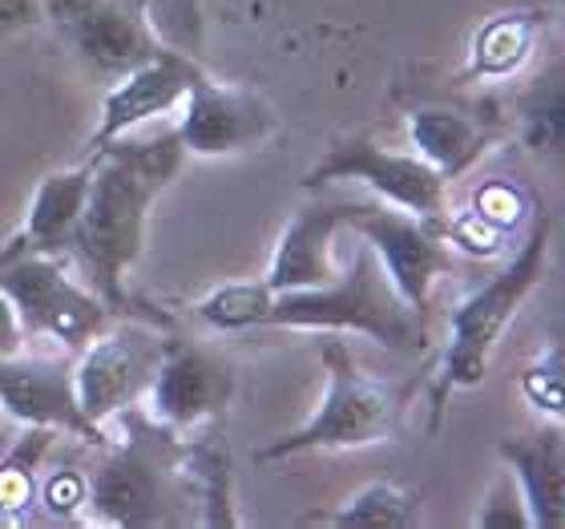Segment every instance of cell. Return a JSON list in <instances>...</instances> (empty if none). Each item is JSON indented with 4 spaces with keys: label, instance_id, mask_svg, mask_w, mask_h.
Masks as SVG:
<instances>
[{
    "label": "cell",
    "instance_id": "cell-1",
    "mask_svg": "<svg viewBox=\"0 0 565 529\" xmlns=\"http://www.w3.org/2000/svg\"><path fill=\"white\" fill-rule=\"evenodd\" d=\"M85 158H89V190L73 226L70 260L85 275V287L114 316H126L130 311L126 275L146 251L153 202L182 174L186 150L174 126H166L158 134H121Z\"/></svg>",
    "mask_w": 565,
    "mask_h": 529
},
{
    "label": "cell",
    "instance_id": "cell-2",
    "mask_svg": "<svg viewBox=\"0 0 565 529\" xmlns=\"http://www.w3.org/2000/svg\"><path fill=\"white\" fill-rule=\"evenodd\" d=\"M114 421H121V441H109L102 465L85 477V514L118 529L190 526L186 436L150 421L141 404Z\"/></svg>",
    "mask_w": 565,
    "mask_h": 529
},
{
    "label": "cell",
    "instance_id": "cell-3",
    "mask_svg": "<svg viewBox=\"0 0 565 529\" xmlns=\"http://www.w3.org/2000/svg\"><path fill=\"white\" fill-rule=\"evenodd\" d=\"M550 239H554V219L545 211L533 214L530 235L521 239L518 255L497 271L493 279H484L477 292H469L452 307L448 316V343L436 360L428 400H433V433L445 421V404L452 392L477 389L489 372L497 343L518 319L537 287L545 283V260H550Z\"/></svg>",
    "mask_w": 565,
    "mask_h": 529
},
{
    "label": "cell",
    "instance_id": "cell-4",
    "mask_svg": "<svg viewBox=\"0 0 565 529\" xmlns=\"http://www.w3.org/2000/svg\"><path fill=\"white\" fill-rule=\"evenodd\" d=\"M263 328L291 331H355L376 340L396 356L424 352L428 348V324L404 304V295L380 267L376 251L360 247L348 271H340L323 287H299V292H275Z\"/></svg>",
    "mask_w": 565,
    "mask_h": 529
},
{
    "label": "cell",
    "instance_id": "cell-5",
    "mask_svg": "<svg viewBox=\"0 0 565 529\" xmlns=\"http://www.w3.org/2000/svg\"><path fill=\"white\" fill-rule=\"evenodd\" d=\"M319 360H323V377H328L319 409L295 433L259 448L255 461H287L299 453H323V448H364L396 433L401 392L392 389L388 380L364 372L352 348L340 340V331H323Z\"/></svg>",
    "mask_w": 565,
    "mask_h": 529
},
{
    "label": "cell",
    "instance_id": "cell-6",
    "mask_svg": "<svg viewBox=\"0 0 565 529\" xmlns=\"http://www.w3.org/2000/svg\"><path fill=\"white\" fill-rule=\"evenodd\" d=\"M0 292L12 299L29 336H45L70 356L82 352L114 319V311L85 283L70 279L61 255L0 251Z\"/></svg>",
    "mask_w": 565,
    "mask_h": 529
},
{
    "label": "cell",
    "instance_id": "cell-7",
    "mask_svg": "<svg viewBox=\"0 0 565 529\" xmlns=\"http://www.w3.org/2000/svg\"><path fill=\"white\" fill-rule=\"evenodd\" d=\"M331 182H360L376 199L436 226L448 211V178L424 162L416 150H392L372 134H352V138L335 141L303 174L307 190H323Z\"/></svg>",
    "mask_w": 565,
    "mask_h": 529
},
{
    "label": "cell",
    "instance_id": "cell-8",
    "mask_svg": "<svg viewBox=\"0 0 565 529\" xmlns=\"http://www.w3.org/2000/svg\"><path fill=\"white\" fill-rule=\"evenodd\" d=\"M235 389V360L218 343L194 340V336H162V360L150 392L141 400V412L186 436L206 424H223Z\"/></svg>",
    "mask_w": 565,
    "mask_h": 529
},
{
    "label": "cell",
    "instance_id": "cell-9",
    "mask_svg": "<svg viewBox=\"0 0 565 529\" xmlns=\"http://www.w3.org/2000/svg\"><path fill=\"white\" fill-rule=\"evenodd\" d=\"M158 360H162V336L150 324L134 319L130 311L109 319V328L97 331L73 360L82 412L106 429L126 409H138L153 384Z\"/></svg>",
    "mask_w": 565,
    "mask_h": 529
},
{
    "label": "cell",
    "instance_id": "cell-10",
    "mask_svg": "<svg viewBox=\"0 0 565 529\" xmlns=\"http://www.w3.org/2000/svg\"><path fill=\"white\" fill-rule=\"evenodd\" d=\"M146 0H41V21L94 73L121 77L162 49Z\"/></svg>",
    "mask_w": 565,
    "mask_h": 529
},
{
    "label": "cell",
    "instance_id": "cell-11",
    "mask_svg": "<svg viewBox=\"0 0 565 529\" xmlns=\"http://www.w3.org/2000/svg\"><path fill=\"white\" fill-rule=\"evenodd\" d=\"M348 231H355L376 251L392 287L428 324L433 287L448 271V243L440 239V226L424 223L384 199H348Z\"/></svg>",
    "mask_w": 565,
    "mask_h": 529
},
{
    "label": "cell",
    "instance_id": "cell-12",
    "mask_svg": "<svg viewBox=\"0 0 565 529\" xmlns=\"http://www.w3.org/2000/svg\"><path fill=\"white\" fill-rule=\"evenodd\" d=\"M174 134L186 158H231L271 141L279 134V114L259 89L218 82L199 65L182 97Z\"/></svg>",
    "mask_w": 565,
    "mask_h": 529
},
{
    "label": "cell",
    "instance_id": "cell-13",
    "mask_svg": "<svg viewBox=\"0 0 565 529\" xmlns=\"http://www.w3.org/2000/svg\"><path fill=\"white\" fill-rule=\"evenodd\" d=\"M0 409L24 429H53L57 436L70 433L97 448L114 441L102 424H94L82 412L70 356L65 360L33 352L0 356Z\"/></svg>",
    "mask_w": 565,
    "mask_h": 529
},
{
    "label": "cell",
    "instance_id": "cell-14",
    "mask_svg": "<svg viewBox=\"0 0 565 529\" xmlns=\"http://www.w3.org/2000/svg\"><path fill=\"white\" fill-rule=\"evenodd\" d=\"M408 138L424 162L436 166L448 182H457L501 138V118L489 102L424 97L408 109Z\"/></svg>",
    "mask_w": 565,
    "mask_h": 529
},
{
    "label": "cell",
    "instance_id": "cell-15",
    "mask_svg": "<svg viewBox=\"0 0 565 529\" xmlns=\"http://www.w3.org/2000/svg\"><path fill=\"white\" fill-rule=\"evenodd\" d=\"M194 73H199V61L170 45L158 49L150 61H141L138 70L121 73L118 85L102 102V118H97V130L85 141V154L102 150L106 141L121 138V134L130 130H141L146 121L178 109Z\"/></svg>",
    "mask_w": 565,
    "mask_h": 529
},
{
    "label": "cell",
    "instance_id": "cell-16",
    "mask_svg": "<svg viewBox=\"0 0 565 529\" xmlns=\"http://www.w3.org/2000/svg\"><path fill=\"white\" fill-rule=\"evenodd\" d=\"M348 231V199L340 202H316L291 214V223L282 226L279 243H275L271 267L263 283L271 292H299V287H323L340 275L331 243L335 235Z\"/></svg>",
    "mask_w": 565,
    "mask_h": 529
},
{
    "label": "cell",
    "instance_id": "cell-17",
    "mask_svg": "<svg viewBox=\"0 0 565 529\" xmlns=\"http://www.w3.org/2000/svg\"><path fill=\"white\" fill-rule=\"evenodd\" d=\"M497 453L509 465V477L518 482L530 529L565 526V445L562 421L525 436H501Z\"/></svg>",
    "mask_w": 565,
    "mask_h": 529
},
{
    "label": "cell",
    "instance_id": "cell-18",
    "mask_svg": "<svg viewBox=\"0 0 565 529\" xmlns=\"http://www.w3.org/2000/svg\"><path fill=\"white\" fill-rule=\"evenodd\" d=\"M85 190H89V158H82L70 170L45 174L33 190L24 226L0 251H33V255H61L65 260L77 214L85 207Z\"/></svg>",
    "mask_w": 565,
    "mask_h": 529
},
{
    "label": "cell",
    "instance_id": "cell-19",
    "mask_svg": "<svg viewBox=\"0 0 565 529\" xmlns=\"http://www.w3.org/2000/svg\"><path fill=\"white\" fill-rule=\"evenodd\" d=\"M545 29V12L537 9H509L497 12L472 33L469 57L452 77V85H484V82H505L518 77L530 57L537 53Z\"/></svg>",
    "mask_w": 565,
    "mask_h": 529
},
{
    "label": "cell",
    "instance_id": "cell-20",
    "mask_svg": "<svg viewBox=\"0 0 565 529\" xmlns=\"http://www.w3.org/2000/svg\"><path fill=\"white\" fill-rule=\"evenodd\" d=\"M186 482L190 494H194V506L202 509L199 526H238L231 448H226L223 424H206V429H199L194 441H186Z\"/></svg>",
    "mask_w": 565,
    "mask_h": 529
},
{
    "label": "cell",
    "instance_id": "cell-21",
    "mask_svg": "<svg viewBox=\"0 0 565 529\" xmlns=\"http://www.w3.org/2000/svg\"><path fill=\"white\" fill-rule=\"evenodd\" d=\"M518 138L533 158H562L565 150V77L562 65H550L518 94L513 106Z\"/></svg>",
    "mask_w": 565,
    "mask_h": 529
},
{
    "label": "cell",
    "instance_id": "cell-22",
    "mask_svg": "<svg viewBox=\"0 0 565 529\" xmlns=\"http://www.w3.org/2000/svg\"><path fill=\"white\" fill-rule=\"evenodd\" d=\"M303 526H384V529H413L420 526V494L401 482H367L335 509L307 514Z\"/></svg>",
    "mask_w": 565,
    "mask_h": 529
},
{
    "label": "cell",
    "instance_id": "cell-23",
    "mask_svg": "<svg viewBox=\"0 0 565 529\" xmlns=\"http://www.w3.org/2000/svg\"><path fill=\"white\" fill-rule=\"evenodd\" d=\"M57 433L53 429H24V436L0 457V526L29 521L36 501V469L49 457Z\"/></svg>",
    "mask_w": 565,
    "mask_h": 529
},
{
    "label": "cell",
    "instance_id": "cell-24",
    "mask_svg": "<svg viewBox=\"0 0 565 529\" xmlns=\"http://www.w3.org/2000/svg\"><path fill=\"white\" fill-rule=\"evenodd\" d=\"M271 299L275 292L263 279L223 283L206 299L194 304V316L214 331H247V328H263V316H267Z\"/></svg>",
    "mask_w": 565,
    "mask_h": 529
},
{
    "label": "cell",
    "instance_id": "cell-25",
    "mask_svg": "<svg viewBox=\"0 0 565 529\" xmlns=\"http://www.w3.org/2000/svg\"><path fill=\"white\" fill-rule=\"evenodd\" d=\"M521 396L530 400V409H537L550 421L565 416V352L562 343L550 340L542 352L533 356L530 364L521 368Z\"/></svg>",
    "mask_w": 565,
    "mask_h": 529
},
{
    "label": "cell",
    "instance_id": "cell-26",
    "mask_svg": "<svg viewBox=\"0 0 565 529\" xmlns=\"http://www.w3.org/2000/svg\"><path fill=\"white\" fill-rule=\"evenodd\" d=\"M440 239H445L448 247H460L469 251V255H477V260H493V255H501V247H505L509 231H501L497 223H489L481 211H460V214H448L440 219Z\"/></svg>",
    "mask_w": 565,
    "mask_h": 529
},
{
    "label": "cell",
    "instance_id": "cell-27",
    "mask_svg": "<svg viewBox=\"0 0 565 529\" xmlns=\"http://www.w3.org/2000/svg\"><path fill=\"white\" fill-rule=\"evenodd\" d=\"M477 529H530V514H525V501H521V489L513 477H501L493 482V489L484 494L477 518H472Z\"/></svg>",
    "mask_w": 565,
    "mask_h": 529
},
{
    "label": "cell",
    "instance_id": "cell-28",
    "mask_svg": "<svg viewBox=\"0 0 565 529\" xmlns=\"http://www.w3.org/2000/svg\"><path fill=\"white\" fill-rule=\"evenodd\" d=\"M472 211H481L484 219H489V223H497L501 231H513V226L521 223V214L530 211V199H525L513 182H489V187L477 190Z\"/></svg>",
    "mask_w": 565,
    "mask_h": 529
},
{
    "label": "cell",
    "instance_id": "cell-29",
    "mask_svg": "<svg viewBox=\"0 0 565 529\" xmlns=\"http://www.w3.org/2000/svg\"><path fill=\"white\" fill-rule=\"evenodd\" d=\"M41 501H45L49 518H77V514H85V477L77 469H57L41 485Z\"/></svg>",
    "mask_w": 565,
    "mask_h": 529
},
{
    "label": "cell",
    "instance_id": "cell-30",
    "mask_svg": "<svg viewBox=\"0 0 565 529\" xmlns=\"http://www.w3.org/2000/svg\"><path fill=\"white\" fill-rule=\"evenodd\" d=\"M41 24V0H0V36Z\"/></svg>",
    "mask_w": 565,
    "mask_h": 529
},
{
    "label": "cell",
    "instance_id": "cell-31",
    "mask_svg": "<svg viewBox=\"0 0 565 529\" xmlns=\"http://www.w3.org/2000/svg\"><path fill=\"white\" fill-rule=\"evenodd\" d=\"M24 343H29V331H24V324H21V316H17L12 299L0 292V356L24 352Z\"/></svg>",
    "mask_w": 565,
    "mask_h": 529
}]
</instances>
